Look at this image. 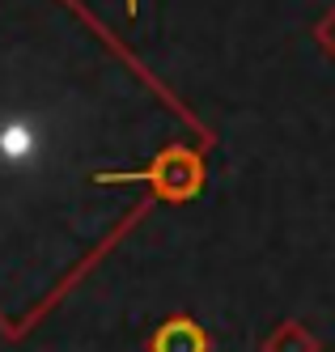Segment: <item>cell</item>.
Listing matches in <instances>:
<instances>
[{"label": "cell", "mask_w": 335, "mask_h": 352, "mask_svg": "<svg viewBox=\"0 0 335 352\" xmlns=\"http://www.w3.org/2000/svg\"><path fill=\"white\" fill-rule=\"evenodd\" d=\"M199 179H204V166L187 148H166V153L144 170H102V174H94V183H102V187H111V183H158L162 195H170V199L195 195Z\"/></svg>", "instance_id": "obj_1"}, {"label": "cell", "mask_w": 335, "mask_h": 352, "mask_svg": "<svg viewBox=\"0 0 335 352\" xmlns=\"http://www.w3.org/2000/svg\"><path fill=\"white\" fill-rule=\"evenodd\" d=\"M153 352H208V340L191 318H170L153 336Z\"/></svg>", "instance_id": "obj_2"}, {"label": "cell", "mask_w": 335, "mask_h": 352, "mask_svg": "<svg viewBox=\"0 0 335 352\" xmlns=\"http://www.w3.org/2000/svg\"><path fill=\"white\" fill-rule=\"evenodd\" d=\"M127 13H136V0H127Z\"/></svg>", "instance_id": "obj_3"}]
</instances>
